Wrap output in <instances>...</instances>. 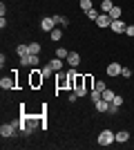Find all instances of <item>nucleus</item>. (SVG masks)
<instances>
[{
	"instance_id": "obj_11",
	"label": "nucleus",
	"mask_w": 134,
	"mask_h": 150,
	"mask_svg": "<svg viewBox=\"0 0 134 150\" xmlns=\"http://www.w3.org/2000/svg\"><path fill=\"white\" fill-rule=\"evenodd\" d=\"M49 67L54 69V72H60V69H63V58H58V56H54L49 61Z\"/></svg>"
},
{
	"instance_id": "obj_13",
	"label": "nucleus",
	"mask_w": 134,
	"mask_h": 150,
	"mask_svg": "<svg viewBox=\"0 0 134 150\" xmlns=\"http://www.w3.org/2000/svg\"><path fill=\"white\" fill-rule=\"evenodd\" d=\"M128 139H130V132L128 130H119V132H116V141H119V144H125Z\"/></svg>"
},
{
	"instance_id": "obj_19",
	"label": "nucleus",
	"mask_w": 134,
	"mask_h": 150,
	"mask_svg": "<svg viewBox=\"0 0 134 150\" xmlns=\"http://www.w3.org/2000/svg\"><path fill=\"white\" fill-rule=\"evenodd\" d=\"M112 7H114V5H112V0H103V2H101V11L103 13H109Z\"/></svg>"
},
{
	"instance_id": "obj_8",
	"label": "nucleus",
	"mask_w": 134,
	"mask_h": 150,
	"mask_svg": "<svg viewBox=\"0 0 134 150\" xmlns=\"http://www.w3.org/2000/svg\"><path fill=\"white\" fill-rule=\"evenodd\" d=\"M121 69H123V65H119V63H109L107 69H105V74H107V76H121Z\"/></svg>"
},
{
	"instance_id": "obj_33",
	"label": "nucleus",
	"mask_w": 134,
	"mask_h": 150,
	"mask_svg": "<svg viewBox=\"0 0 134 150\" xmlns=\"http://www.w3.org/2000/svg\"><path fill=\"white\" fill-rule=\"evenodd\" d=\"M125 34H128V36H134V25H128V29H125Z\"/></svg>"
},
{
	"instance_id": "obj_32",
	"label": "nucleus",
	"mask_w": 134,
	"mask_h": 150,
	"mask_svg": "<svg viewBox=\"0 0 134 150\" xmlns=\"http://www.w3.org/2000/svg\"><path fill=\"white\" fill-rule=\"evenodd\" d=\"M107 112H109V114H116V112H119V105H114V103H109V110H107Z\"/></svg>"
},
{
	"instance_id": "obj_17",
	"label": "nucleus",
	"mask_w": 134,
	"mask_h": 150,
	"mask_svg": "<svg viewBox=\"0 0 134 150\" xmlns=\"http://www.w3.org/2000/svg\"><path fill=\"white\" fill-rule=\"evenodd\" d=\"M114 96H116V94L112 92V90H103V101H107V103H112V101H114Z\"/></svg>"
},
{
	"instance_id": "obj_5",
	"label": "nucleus",
	"mask_w": 134,
	"mask_h": 150,
	"mask_svg": "<svg viewBox=\"0 0 134 150\" xmlns=\"http://www.w3.org/2000/svg\"><path fill=\"white\" fill-rule=\"evenodd\" d=\"M94 23H96V27H101V29H103V27H109V25H112V18H109V13H98V18H96L94 20Z\"/></svg>"
},
{
	"instance_id": "obj_21",
	"label": "nucleus",
	"mask_w": 134,
	"mask_h": 150,
	"mask_svg": "<svg viewBox=\"0 0 134 150\" xmlns=\"http://www.w3.org/2000/svg\"><path fill=\"white\" fill-rule=\"evenodd\" d=\"M76 88H85V81H83V76H81V74L74 76V90H76Z\"/></svg>"
},
{
	"instance_id": "obj_1",
	"label": "nucleus",
	"mask_w": 134,
	"mask_h": 150,
	"mask_svg": "<svg viewBox=\"0 0 134 150\" xmlns=\"http://www.w3.org/2000/svg\"><path fill=\"white\" fill-rule=\"evenodd\" d=\"M114 141H116V132H112V130L98 132V146H112Z\"/></svg>"
},
{
	"instance_id": "obj_25",
	"label": "nucleus",
	"mask_w": 134,
	"mask_h": 150,
	"mask_svg": "<svg viewBox=\"0 0 134 150\" xmlns=\"http://www.w3.org/2000/svg\"><path fill=\"white\" fill-rule=\"evenodd\" d=\"M81 9H83V11H89V9H94V7H92V0H81Z\"/></svg>"
},
{
	"instance_id": "obj_27",
	"label": "nucleus",
	"mask_w": 134,
	"mask_h": 150,
	"mask_svg": "<svg viewBox=\"0 0 134 150\" xmlns=\"http://www.w3.org/2000/svg\"><path fill=\"white\" fill-rule=\"evenodd\" d=\"M40 72H43V76H45V79H47V76H51V74H54V69L49 67V63H47V65H45V67L40 69Z\"/></svg>"
},
{
	"instance_id": "obj_20",
	"label": "nucleus",
	"mask_w": 134,
	"mask_h": 150,
	"mask_svg": "<svg viewBox=\"0 0 134 150\" xmlns=\"http://www.w3.org/2000/svg\"><path fill=\"white\" fill-rule=\"evenodd\" d=\"M54 20H56V25H60V27H69V20L65 18V16H54Z\"/></svg>"
},
{
	"instance_id": "obj_7",
	"label": "nucleus",
	"mask_w": 134,
	"mask_h": 150,
	"mask_svg": "<svg viewBox=\"0 0 134 150\" xmlns=\"http://www.w3.org/2000/svg\"><path fill=\"white\" fill-rule=\"evenodd\" d=\"M16 128H18V123H2L0 125V134H2V137H11Z\"/></svg>"
},
{
	"instance_id": "obj_3",
	"label": "nucleus",
	"mask_w": 134,
	"mask_h": 150,
	"mask_svg": "<svg viewBox=\"0 0 134 150\" xmlns=\"http://www.w3.org/2000/svg\"><path fill=\"white\" fill-rule=\"evenodd\" d=\"M16 74H18V69H13V76H2L0 79V88L2 90H16Z\"/></svg>"
},
{
	"instance_id": "obj_30",
	"label": "nucleus",
	"mask_w": 134,
	"mask_h": 150,
	"mask_svg": "<svg viewBox=\"0 0 134 150\" xmlns=\"http://www.w3.org/2000/svg\"><path fill=\"white\" fill-rule=\"evenodd\" d=\"M74 92H76L78 96H85V94H87L89 90H87V88H76V90H74Z\"/></svg>"
},
{
	"instance_id": "obj_15",
	"label": "nucleus",
	"mask_w": 134,
	"mask_h": 150,
	"mask_svg": "<svg viewBox=\"0 0 134 150\" xmlns=\"http://www.w3.org/2000/svg\"><path fill=\"white\" fill-rule=\"evenodd\" d=\"M16 54H18V58H22V56H27V54H29V45H18V47H16Z\"/></svg>"
},
{
	"instance_id": "obj_16",
	"label": "nucleus",
	"mask_w": 134,
	"mask_h": 150,
	"mask_svg": "<svg viewBox=\"0 0 134 150\" xmlns=\"http://www.w3.org/2000/svg\"><path fill=\"white\" fill-rule=\"evenodd\" d=\"M121 13H123V11H121V7H116V5H114L112 9H109V18L116 20V18H121Z\"/></svg>"
},
{
	"instance_id": "obj_4",
	"label": "nucleus",
	"mask_w": 134,
	"mask_h": 150,
	"mask_svg": "<svg viewBox=\"0 0 134 150\" xmlns=\"http://www.w3.org/2000/svg\"><path fill=\"white\" fill-rule=\"evenodd\" d=\"M54 27H58V25H56V20H54V16H47V18H43V20H40V29H43V31H47V34H49V31L54 29Z\"/></svg>"
},
{
	"instance_id": "obj_2",
	"label": "nucleus",
	"mask_w": 134,
	"mask_h": 150,
	"mask_svg": "<svg viewBox=\"0 0 134 150\" xmlns=\"http://www.w3.org/2000/svg\"><path fill=\"white\" fill-rule=\"evenodd\" d=\"M43 81H45L43 72H40V69L36 67V69L32 72V74H29V85H32V88L36 90V88H40V85H43Z\"/></svg>"
},
{
	"instance_id": "obj_18",
	"label": "nucleus",
	"mask_w": 134,
	"mask_h": 150,
	"mask_svg": "<svg viewBox=\"0 0 134 150\" xmlns=\"http://www.w3.org/2000/svg\"><path fill=\"white\" fill-rule=\"evenodd\" d=\"M83 81H85V88H87V90L94 88V76H92V74H85V76H83Z\"/></svg>"
},
{
	"instance_id": "obj_9",
	"label": "nucleus",
	"mask_w": 134,
	"mask_h": 150,
	"mask_svg": "<svg viewBox=\"0 0 134 150\" xmlns=\"http://www.w3.org/2000/svg\"><path fill=\"white\" fill-rule=\"evenodd\" d=\"M20 63H22V65H32V67H36V65H38V54H27V56L20 58Z\"/></svg>"
},
{
	"instance_id": "obj_14",
	"label": "nucleus",
	"mask_w": 134,
	"mask_h": 150,
	"mask_svg": "<svg viewBox=\"0 0 134 150\" xmlns=\"http://www.w3.org/2000/svg\"><path fill=\"white\" fill-rule=\"evenodd\" d=\"M49 38L51 40H60V38H63V29H60V27H54V29L49 31Z\"/></svg>"
},
{
	"instance_id": "obj_23",
	"label": "nucleus",
	"mask_w": 134,
	"mask_h": 150,
	"mask_svg": "<svg viewBox=\"0 0 134 150\" xmlns=\"http://www.w3.org/2000/svg\"><path fill=\"white\" fill-rule=\"evenodd\" d=\"M89 96H92V103H96V101H101V99H103V92H98V90H92V92H89Z\"/></svg>"
},
{
	"instance_id": "obj_22",
	"label": "nucleus",
	"mask_w": 134,
	"mask_h": 150,
	"mask_svg": "<svg viewBox=\"0 0 134 150\" xmlns=\"http://www.w3.org/2000/svg\"><path fill=\"white\" fill-rule=\"evenodd\" d=\"M56 56H58V58H63V61H67V56H69V52L65 50V47H58V50H56Z\"/></svg>"
},
{
	"instance_id": "obj_31",
	"label": "nucleus",
	"mask_w": 134,
	"mask_h": 150,
	"mask_svg": "<svg viewBox=\"0 0 134 150\" xmlns=\"http://www.w3.org/2000/svg\"><path fill=\"white\" fill-rule=\"evenodd\" d=\"M96 90H98V92H103V90H107V85H105L103 81H96Z\"/></svg>"
},
{
	"instance_id": "obj_29",
	"label": "nucleus",
	"mask_w": 134,
	"mask_h": 150,
	"mask_svg": "<svg viewBox=\"0 0 134 150\" xmlns=\"http://www.w3.org/2000/svg\"><path fill=\"white\" fill-rule=\"evenodd\" d=\"M121 76H125V79H130V76H132V69H130V67H123V69H121Z\"/></svg>"
},
{
	"instance_id": "obj_10",
	"label": "nucleus",
	"mask_w": 134,
	"mask_h": 150,
	"mask_svg": "<svg viewBox=\"0 0 134 150\" xmlns=\"http://www.w3.org/2000/svg\"><path fill=\"white\" fill-rule=\"evenodd\" d=\"M67 65L76 69L78 65H81V54H76V52H69V56H67Z\"/></svg>"
},
{
	"instance_id": "obj_6",
	"label": "nucleus",
	"mask_w": 134,
	"mask_h": 150,
	"mask_svg": "<svg viewBox=\"0 0 134 150\" xmlns=\"http://www.w3.org/2000/svg\"><path fill=\"white\" fill-rule=\"evenodd\" d=\"M112 31H114V34H125V29H128V25H125V23H123L121 18H116V20H112Z\"/></svg>"
},
{
	"instance_id": "obj_26",
	"label": "nucleus",
	"mask_w": 134,
	"mask_h": 150,
	"mask_svg": "<svg viewBox=\"0 0 134 150\" xmlns=\"http://www.w3.org/2000/svg\"><path fill=\"white\" fill-rule=\"evenodd\" d=\"M98 13H101V11H96V9H89V11H85V16H87L89 20H96V18H98Z\"/></svg>"
},
{
	"instance_id": "obj_28",
	"label": "nucleus",
	"mask_w": 134,
	"mask_h": 150,
	"mask_svg": "<svg viewBox=\"0 0 134 150\" xmlns=\"http://www.w3.org/2000/svg\"><path fill=\"white\" fill-rule=\"evenodd\" d=\"M112 103H114V105H119V108H121V105H123V96H121V94H116V96H114V101H112Z\"/></svg>"
},
{
	"instance_id": "obj_24",
	"label": "nucleus",
	"mask_w": 134,
	"mask_h": 150,
	"mask_svg": "<svg viewBox=\"0 0 134 150\" xmlns=\"http://www.w3.org/2000/svg\"><path fill=\"white\" fill-rule=\"evenodd\" d=\"M29 54H40V43H29Z\"/></svg>"
},
{
	"instance_id": "obj_12",
	"label": "nucleus",
	"mask_w": 134,
	"mask_h": 150,
	"mask_svg": "<svg viewBox=\"0 0 134 150\" xmlns=\"http://www.w3.org/2000/svg\"><path fill=\"white\" fill-rule=\"evenodd\" d=\"M94 108H96V112H107V110H109V103H107V101H96V103H94Z\"/></svg>"
}]
</instances>
